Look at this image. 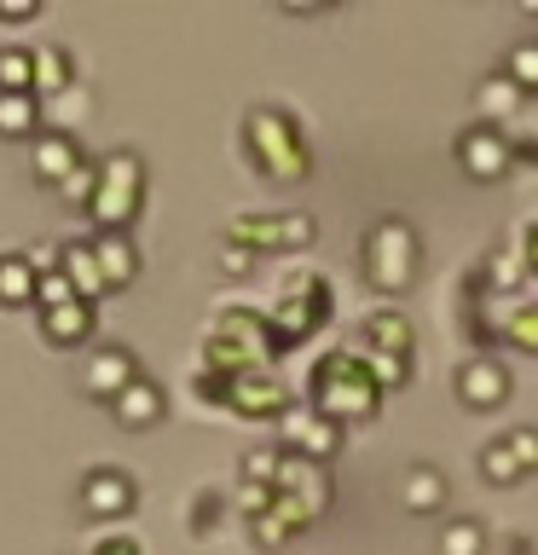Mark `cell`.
I'll use <instances>...</instances> for the list:
<instances>
[{"instance_id":"obj_24","label":"cell","mask_w":538,"mask_h":555,"mask_svg":"<svg viewBox=\"0 0 538 555\" xmlns=\"http://www.w3.org/2000/svg\"><path fill=\"white\" fill-rule=\"evenodd\" d=\"M87 324H93V301H64V307H52L47 312V336L52 341H81L87 336Z\"/></svg>"},{"instance_id":"obj_3","label":"cell","mask_w":538,"mask_h":555,"mask_svg":"<svg viewBox=\"0 0 538 555\" xmlns=\"http://www.w3.org/2000/svg\"><path fill=\"white\" fill-rule=\"evenodd\" d=\"M376 399H382V388L359 364V353H330L319 371H312V405H319V416H330V423H342V416H371Z\"/></svg>"},{"instance_id":"obj_10","label":"cell","mask_w":538,"mask_h":555,"mask_svg":"<svg viewBox=\"0 0 538 555\" xmlns=\"http://www.w3.org/2000/svg\"><path fill=\"white\" fill-rule=\"evenodd\" d=\"M133 376H139V364H133L128 347H93V359H87V371H81V388L99 393V399H116Z\"/></svg>"},{"instance_id":"obj_20","label":"cell","mask_w":538,"mask_h":555,"mask_svg":"<svg viewBox=\"0 0 538 555\" xmlns=\"http://www.w3.org/2000/svg\"><path fill=\"white\" fill-rule=\"evenodd\" d=\"M359 347H371V353H394V359H411V330H406V319H399V312H376Z\"/></svg>"},{"instance_id":"obj_19","label":"cell","mask_w":538,"mask_h":555,"mask_svg":"<svg viewBox=\"0 0 538 555\" xmlns=\"http://www.w3.org/2000/svg\"><path fill=\"white\" fill-rule=\"evenodd\" d=\"M399 498H406L411 515H434L446 503V475H440V468H428V463H417L406 475V486H399Z\"/></svg>"},{"instance_id":"obj_22","label":"cell","mask_w":538,"mask_h":555,"mask_svg":"<svg viewBox=\"0 0 538 555\" xmlns=\"http://www.w3.org/2000/svg\"><path fill=\"white\" fill-rule=\"evenodd\" d=\"M87 111H93V99H87V93H81L76 81H69L64 93H52V99H41V116L52 121V133H69V128H76V121H81Z\"/></svg>"},{"instance_id":"obj_17","label":"cell","mask_w":538,"mask_h":555,"mask_svg":"<svg viewBox=\"0 0 538 555\" xmlns=\"http://www.w3.org/2000/svg\"><path fill=\"white\" fill-rule=\"evenodd\" d=\"M69 81H76V69H69V52H64V47H35V52H29V93H35V99L64 93Z\"/></svg>"},{"instance_id":"obj_21","label":"cell","mask_w":538,"mask_h":555,"mask_svg":"<svg viewBox=\"0 0 538 555\" xmlns=\"http://www.w3.org/2000/svg\"><path fill=\"white\" fill-rule=\"evenodd\" d=\"M521 99H527V93H521V87L503 76V69H498V76H486V81H481V116H486V128H498L503 116H515Z\"/></svg>"},{"instance_id":"obj_35","label":"cell","mask_w":538,"mask_h":555,"mask_svg":"<svg viewBox=\"0 0 538 555\" xmlns=\"http://www.w3.org/2000/svg\"><path fill=\"white\" fill-rule=\"evenodd\" d=\"M215 515H220V492H203L197 515H191V532H208V527H215Z\"/></svg>"},{"instance_id":"obj_5","label":"cell","mask_w":538,"mask_h":555,"mask_svg":"<svg viewBox=\"0 0 538 555\" xmlns=\"http://www.w3.org/2000/svg\"><path fill=\"white\" fill-rule=\"evenodd\" d=\"M417 260H423V243H417L406 220L371 225V237H364V278L376 289H406L417 278Z\"/></svg>"},{"instance_id":"obj_16","label":"cell","mask_w":538,"mask_h":555,"mask_svg":"<svg viewBox=\"0 0 538 555\" xmlns=\"http://www.w3.org/2000/svg\"><path fill=\"white\" fill-rule=\"evenodd\" d=\"M93 255H99V272H104V284H128V278L139 272V249H133V237L128 232H93Z\"/></svg>"},{"instance_id":"obj_11","label":"cell","mask_w":538,"mask_h":555,"mask_svg":"<svg viewBox=\"0 0 538 555\" xmlns=\"http://www.w3.org/2000/svg\"><path fill=\"white\" fill-rule=\"evenodd\" d=\"M226 405H232V411H249V416H284V382H278L272 371L232 376V388H226Z\"/></svg>"},{"instance_id":"obj_32","label":"cell","mask_w":538,"mask_h":555,"mask_svg":"<svg viewBox=\"0 0 538 555\" xmlns=\"http://www.w3.org/2000/svg\"><path fill=\"white\" fill-rule=\"evenodd\" d=\"M87 555H145V544L133 532H93L87 538Z\"/></svg>"},{"instance_id":"obj_8","label":"cell","mask_w":538,"mask_h":555,"mask_svg":"<svg viewBox=\"0 0 538 555\" xmlns=\"http://www.w3.org/2000/svg\"><path fill=\"white\" fill-rule=\"evenodd\" d=\"M458 163L475 173V180H498V173H510L515 151H510V139H503L498 128H469L458 139Z\"/></svg>"},{"instance_id":"obj_25","label":"cell","mask_w":538,"mask_h":555,"mask_svg":"<svg viewBox=\"0 0 538 555\" xmlns=\"http://www.w3.org/2000/svg\"><path fill=\"white\" fill-rule=\"evenodd\" d=\"M35 121H41V99L35 93H0V133L24 139L35 133Z\"/></svg>"},{"instance_id":"obj_7","label":"cell","mask_w":538,"mask_h":555,"mask_svg":"<svg viewBox=\"0 0 538 555\" xmlns=\"http://www.w3.org/2000/svg\"><path fill=\"white\" fill-rule=\"evenodd\" d=\"M232 243H243V249H302V243H312V215H238Z\"/></svg>"},{"instance_id":"obj_4","label":"cell","mask_w":538,"mask_h":555,"mask_svg":"<svg viewBox=\"0 0 538 555\" xmlns=\"http://www.w3.org/2000/svg\"><path fill=\"white\" fill-rule=\"evenodd\" d=\"M139 197H145V163H139L133 151H104V156H99V185H93L87 215H93L104 232H121V225L133 220Z\"/></svg>"},{"instance_id":"obj_23","label":"cell","mask_w":538,"mask_h":555,"mask_svg":"<svg viewBox=\"0 0 538 555\" xmlns=\"http://www.w3.org/2000/svg\"><path fill=\"white\" fill-rule=\"evenodd\" d=\"M35 272L24 249H12V255H0V301H35Z\"/></svg>"},{"instance_id":"obj_14","label":"cell","mask_w":538,"mask_h":555,"mask_svg":"<svg viewBox=\"0 0 538 555\" xmlns=\"http://www.w3.org/2000/svg\"><path fill=\"white\" fill-rule=\"evenodd\" d=\"M59 272L69 278V289L81 295V301H99L104 289V272H99V255H93V237H81V243H64L59 249Z\"/></svg>"},{"instance_id":"obj_29","label":"cell","mask_w":538,"mask_h":555,"mask_svg":"<svg viewBox=\"0 0 538 555\" xmlns=\"http://www.w3.org/2000/svg\"><path fill=\"white\" fill-rule=\"evenodd\" d=\"M503 76H510L521 93H538V41L515 47V52H510V64H503Z\"/></svg>"},{"instance_id":"obj_28","label":"cell","mask_w":538,"mask_h":555,"mask_svg":"<svg viewBox=\"0 0 538 555\" xmlns=\"http://www.w3.org/2000/svg\"><path fill=\"white\" fill-rule=\"evenodd\" d=\"M93 185H99V163H87V156H81V163L59 180V197L76 203V208H87V203H93Z\"/></svg>"},{"instance_id":"obj_13","label":"cell","mask_w":538,"mask_h":555,"mask_svg":"<svg viewBox=\"0 0 538 555\" xmlns=\"http://www.w3.org/2000/svg\"><path fill=\"white\" fill-rule=\"evenodd\" d=\"M458 393L463 405H503L510 399V371L498 359H469L458 371Z\"/></svg>"},{"instance_id":"obj_18","label":"cell","mask_w":538,"mask_h":555,"mask_svg":"<svg viewBox=\"0 0 538 555\" xmlns=\"http://www.w3.org/2000/svg\"><path fill=\"white\" fill-rule=\"evenodd\" d=\"M76 163H81V145L69 133H47V139H35V151H29V168L41 173L47 185H59Z\"/></svg>"},{"instance_id":"obj_38","label":"cell","mask_w":538,"mask_h":555,"mask_svg":"<svg viewBox=\"0 0 538 555\" xmlns=\"http://www.w3.org/2000/svg\"><path fill=\"white\" fill-rule=\"evenodd\" d=\"M527 255H533V267H538V232L527 237Z\"/></svg>"},{"instance_id":"obj_1","label":"cell","mask_w":538,"mask_h":555,"mask_svg":"<svg viewBox=\"0 0 538 555\" xmlns=\"http://www.w3.org/2000/svg\"><path fill=\"white\" fill-rule=\"evenodd\" d=\"M243 139H249L255 168L267 173V180H278V185L302 180L307 163H312L307 139H302V128H295V116L278 111V104H255V111L243 116Z\"/></svg>"},{"instance_id":"obj_15","label":"cell","mask_w":538,"mask_h":555,"mask_svg":"<svg viewBox=\"0 0 538 555\" xmlns=\"http://www.w3.org/2000/svg\"><path fill=\"white\" fill-rule=\"evenodd\" d=\"M111 411H116L121 428H145V423H156V416H163V388H156L151 376H133L128 388L111 399Z\"/></svg>"},{"instance_id":"obj_12","label":"cell","mask_w":538,"mask_h":555,"mask_svg":"<svg viewBox=\"0 0 538 555\" xmlns=\"http://www.w3.org/2000/svg\"><path fill=\"white\" fill-rule=\"evenodd\" d=\"M284 440L295 457H307V463H324L330 457V446H336V423L319 411H284Z\"/></svg>"},{"instance_id":"obj_26","label":"cell","mask_w":538,"mask_h":555,"mask_svg":"<svg viewBox=\"0 0 538 555\" xmlns=\"http://www.w3.org/2000/svg\"><path fill=\"white\" fill-rule=\"evenodd\" d=\"M440 555H486V527L481 520H446L440 527Z\"/></svg>"},{"instance_id":"obj_37","label":"cell","mask_w":538,"mask_h":555,"mask_svg":"<svg viewBox=\"0 0 538 555\" xmlns=\"http://www.w3.org/2000/svg\"><path fill=\"white\" fill-rule=\"evenodd\" d=\"M41 7H29V0H17V7H0V17H7V24H24V17H35Z\"/></svg>"},{"instance_id":"obj_31","label":"cell","mask_w":538,"mask_h":555,"mask_svg":"<svg viewBox=\"0 0 538 555\" xmlns=\"http://www.w3.org/2000/svg\"><path fill=\"white\" fill-rule=\"evenodd\" d=\"M35 301L52 312V307H64V301H81V295L69 289V278H64V272H41V278H35Z\"/></svg>"},{"instance_id":"obj_30","label":"cell","mask_w":538,"mask_h":555,"mask_svg":"<svg viewBox=\"0 0 538 555\" xmlns=\"http://www.w3.org/2000/svg\"><path fill=\"white\" fill-rule=\"evenodd\" d=\"M0 93H29V52H0Z\"/></svg>"},{"instance_id":"obj_6","label":"cell","mask_w":538,"mask_h":555,"mask_svg":"<svg viewBox=\"0 0 538 555\" xmlns=\"http://www.w3.org/2000/svg\"><path fill=\"white\" fill-rule=\"evenodd\" d=\"M324 312H330V289L319 278H295V284H284V295H278V307H272V341L307 336Z\"/></svg>"},{"instance_id":"obj_33","label":"cell","mask_w":538,"mask_h":555,"mask_svg":"<svg viewBox=\"0 0 538 555\" xmlns=\"http://www.w3.org/2000/svg\"><path fill=\"white\" fill-rule=\"evenodd\" d=\"M503 440H510L515 463H521V468H527V475H533V468H538V428H510V434H503Z\"/></svg>"},{"instance_id":"obj_2","label":"cell","mask_w":538,"mask_h":555,"mask_svg":"<svg viewBox=\"0 0 538 555\" xmlns=\"http://www.w3.org/2000/svg\"><path fill=\"white\" fill-rule=\"evenodd\" d=\"M267 353H272V330L255 312H226V319L208 324V341H203L208 371L249 376V371H267Z\"/></svg>"},{"instance_id":"obj_9","label":"cell","mask_w":538,"mask_h":555,"mask_svg":"<svg viewBox=\"0 0 538 555\" xmlns=\"http://www.w3.org/2000/svg\"><path fill=\"white\" fill-rule=\"evenodd\" d=\"M81 509L99 515V520H116L133 509V480L121 475V468H93V475L81 480Z\"/></svg>"},{"instance_id":"obj_27","label":"cell","mask_w":538,"mask_h":555,"mask_svg":"<svg viewBox=\"0 0 538 555\" xmlns=\"http://www.w3.org/2000/svg\"><path fill=\"white\" fill-rule=\"evenodd\" d=\"M481 475L492 480V486H510V480H521V475H527V468L515 463V451H510V440H492V446L481 451Z\"/></svg>"},{"instance_id":"obj_36","label":"cell","mask_w":538,"mask_h":555,"mask_svg":"<svg viewBox=\"0 0 538 555\" xmlns=\"http://www.w3.org/2000/svg\"><path fill=\"white\" fill-rule=\"evenodd\" d=\"M220 267H226V272H243V267H249V249H243V243H226Z\"/></svg>"},{"instance_id":"obj_34","label":"cell","mask_w":538,"mask_h":555,"mask_svg":"<svg viewBox=\"0 0 538 555\" xmlns=\"http://www.w3.org/2000/svg\"><path fill=\"white\" fill-rule=\"evenodd\" d=\"M510 336H515L521 347H538V307H527V312H515Z\"/></svg>"}]
</instances>
